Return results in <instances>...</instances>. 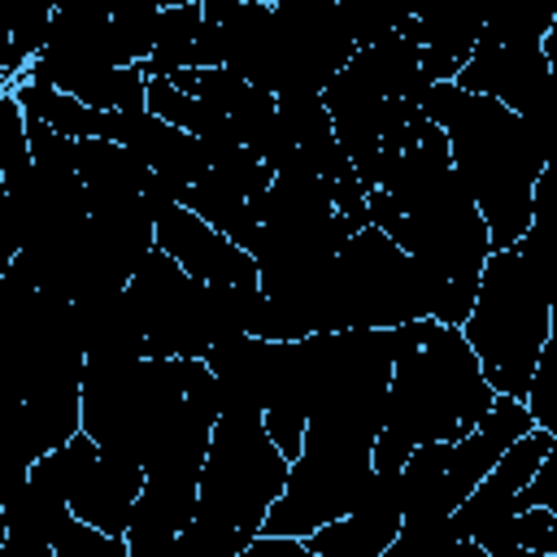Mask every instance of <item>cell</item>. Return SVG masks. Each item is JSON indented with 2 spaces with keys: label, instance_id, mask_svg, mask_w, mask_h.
I'll return each mask as SVG.
<instances>
[{
  "label": "cell",
  "instance_id": "12",
  "mask_svg": "<svg viewBox=\"0 0 557 557\" xmlns=\"http://www.w3.org/2000/svg\"><path fill=\"white\" fill-rule=\"evenodd\" d=\"M553 444H557V435L544 431V426L522 431V435L492 461V470L470 487V496L448 513L453 535H457V540H470L479 527H487V522H496V518H505V513H518L513 500H518V492L527 487L531 470L540 466V457H544Z\"/></svg>",
  "mask_w": 557,
  "mask_h": 557
},
{
  "label": "cell",
  "instance_id": "27",
  "mask_svg": "<svg viewBox=\"0 0 557 557\" xmlns=\"http://www.w3.org/2000/svg\"><path fill=\"white\" fill-rule=\"evenodd\" d=\"M331 205H335V213H339V218H344L352 231H361V226L370 222V209H366V187H361L357 170H348V174L331 178Z\"/></svg>",
  "mask_w": 557,
  "mask_h": 557
},
{
  "label": "cell",
  "instance_id": "9",
  "mask_svg": "<svg viewBox=\"0 0 557 557\" xmlns=\"http://www.w3.org/2000/svg\"><path fill=\"white\" fill-rule=\"evenodd\" d=\"M457 87L479 91L513 109L531 135L553 152V61L544 52V39H522V44H474L466 65L453 74Z\"/></svg>",
  "mask_w": 557,
  "mask_h": 557
},
{
  "label": "cell",
  "instance_id": "5",
  "mask_svg": "<svg viewBox=\"0 0 557 557\" xmlns=\"http://www.w3.org/2000/svg\"><path fill=\"white\" fill-rule=\"evenodd\" d=\"M461 335L474 348L487 387L522 400L535 357L553 335V287L518 257V248L487 252Z\"/></svg>",
  "mask_w": 557,
  "mask_h": 557
},
{
  "label": "cell",
  "instance_id": "10",
  "mask_svg": "<svg viewBox=\"0 0 557 557\" xmlns=\"http://www.w3.org/2000/svg\"><path fill=\"white\" fill-rule=\"evenodd\" d=\"M400 531V470H370L357 505L305 535L309 557H383Z\"/></svg>",
  "mask_w": 557,
  "mask_h": 557
},
{
  "label": "cell",
  "instance_id": "22",
  "mask_svg": "<svg viewBox=\"0 0 557 557\" xmlns=\"http://www.w3.org/2000/svg\"><path fill=\"white\" fill-rule=\"evenodd\" d=\"M144 87H148V74L139 70V61H131V65H109V70L78 78L70 87V96L91 104V109H139Z\"/></svg>",
  "mask_w": 557,
  "mask_h": 557
},
{
  "label": "cell",
  "instance_id": "19",
  "mask_svg": "<svg viewBox=\"0 0 557 557\" xmlns=\"http://www.w3.org/2000/svg\"><path fill=\"white\" fill-rule=\"evenodd\" d=\"M144 109L157 113V117H165V122H174V126H183V131H191L196 139H205V148H218V144L235 139L226 113H218L213 104H205V100L178 91V87H174L170 78H161V74L148 78V87H144Z\"/></svg>",
  "mask_w": 557,
  "mask_h": 557
},
{
  "label": "cell",
  "instance_id": "6",
  "mask_svg": "<svg viewBox=\"0 0 557 557\" xmlns=\"http://www.w3.org/2000/svg\"><path fill=\"white\" fill-rule=\"evenodd\" d=\"M440 313V283L379 226H361L335 252L326 283L318 331H352V326H400L413 318Z\"/></svg>",
  "mask_w": 557,
  "mask_h": 557
},
{
  "label": "cell",
  "instance_id": "32",
  "mask_svg": "<svg viewBox=\"0 0 557 557\" xmlns=\"http://www.w3.org/2000/svg\"><path fill=\"white\" fill-rule=\"evenodd\" d=\"M0 196H4V174H0Z\"/></svg>",
  "mask_w": 557,
  "mask_h": 557
},
{
  "label": "cell",
  "instance_id": "18",
  "mask_svg": "<svg viewBox=\"0 0 557 557\" xmlns=\"http://www.w3.org/2000/svg\"><path fill=\"white\" fill-rule=\"evenodd\" d=\"M470 540L483 548V557H518V553L553 557L557 553V509L527 505L518 513H505V518L479 527Z\"/></svg>",
  "mask_w": 557,
  "mask_h": 557
},
{
  "label": "cell",
  "instance_id": "15",
  "mask_svg": "<svg viewBox=\"0 0 557 557\" xmlns=\"http://www.w3.org/2000/svg\"><path fill=\"white\" fill-rule=\"evenodd\" d=\"M183 65H222V26L205 17L200 4H174L157 13V39L152 52L139 61V70L170 74Z\"/></svg>",
  "mask_w": 557,
  "mask_h": 557
},
{
  "label": "cell",
  "instance_id": "24",
  "mask_svg": "<svg viewBox=\"0 0 557 557\" xmlns=\"http://www.w3.org/2000/svg\"><path fill=\"white\" fill-rule=\"evenodd\" d=\"M522 405H527V413H531L535 426H544V431L557 435V339L553 335H548V344L535 357V370L527 379Z\"/></svg>",
  "mask_w": 557,
  "mask_h": 557
},
{
  "label": "cell",
  "instance_id": "11",
  "mask_svg": "<svg viewBox=\"0 0 557 557\" xmlns=\"http://www.w3.org/2000/svg\"><path fill=\"white\" fill-rule=\"evenodd\" d=\"M152 231H157V248L170 252L191 278H200L205 287H226V283H257V261L252 252H244L239 244H231L218 226H209L205 218H196L187 205H165L152 213Z\"/></svg>",
  "mask_w": 557,
  "mask_h": 557
},
{
  "label": "cell",
  "instance_id": "3",
  "mask_svg": "<svg viewBox=\"0 0 557 557\" xmlns=\"http://www.w3.org/2000/svg\"><path fill=\"white\" fill-rule=\"evenodd\" d=\"M418 113L444 131L453 170L483 213L492 248H513L531 226V191L535 178L553 165V152L513 109L492 96L466 91L453 78L431 83L418 100Z\"/></svg>",
  "mask_w": 557,
  "mask_h": 557
},
{
  "label": "cell",
  "instance_id": "8",
  "mask_svg": "<svg viewBox=\"0 0 557 557\" xmlns=\"http://www.w3.org/2000/svg\"><path fill=\"white\" fill-rule=\"evenodd\" d=\"M126 300L144 331V357H200L218 339L213 287L191 278L157 244L139 257L126 278Z\"/></svg>",
  "mask_w": 557,
  "mask_h": 557
},
{
  "label": "cell",
  "instance_id": "20",
  "mask_svg": "<svg viewBox=\"0 0 557 557\" xmlns=\"http://www.w3.org/2000/svg\"><path fill=\"white\" fill-rule=\"evenodd\" d=\"M74 165L87 191H139L144 196L148 165L113 139H100V135L74 139Z\"/></svg>",
  "mask_w": 557,
  "mask_h": 557
},
{
  "label": "cell",
  "instance_id": "16",
  "mask_svg": "<svg viewBox=\"0 0 557 557\" xmlns=\"http://www.w3.org/2000/svg\"><path fill=\"white\" fill-rule=\"evenodd\" d=\"M222 65L252 87L274 91V9L270 0H239L222 22Z\"/></svg>",
  "mask_w": 557,
  "mask_h": 557
},
{
  "label": "cell",
  "instance_id": "1",
  "mask_svg": "<svg viewBox=\"0 0 557 557\" xmlns=\"http://www.w3.org/2000/svg\"><path fill=\"white\" fill-rule=\"evenodd\" d=\"M366 209H370V226H379L392 244H400L440 283L435 322L461 326V318L474 305V287L492 252V235L461 174L453 170L444 131L431 117L422 113L409 117L400 157L383 178V187L366 191Z\"/></svg>",
  "mask_w": 557,
  "mask_h": 557
},
{
  "label": "cell",
  "instance_id": "7",
  "mask_svg": "<svg viewBox=\"0 0 557 557\" xmlns=\"http://www.w3.org/2000/svg\"><path fill=\"white\" fill-rule=\"evenodd\" d=\"M287 457L265 435L261 413L248 409H218L213 435L196 474V513L222 531L252 540L265 522V509L287 483Z\"/></svg>",
  "mask_w": 557,
  "mask_h": 557
},
{
  "label": "cell",
  "instance_id": "25",
  "mask_svg": "<svg viewBox=\"0 0 557 557\" xmlns=\"http://www.w3.org/2000/svg\"><path fill=\"white\" fill-rule=\"evenodd\" d=\"M52 0H17L13 9V30H9V44H13V61H17V74L26 70L30 57L44 52L48 44V30H52Z\"/></svg>",
  "mask_w": 557,
  "mask_h": 557
},
{
  "label": "cell",
  "instance_id": "23",
  "mask_svg": "<svg viewBox=\"0 0 557 557\" xmlns=\"http://www.w3.org/2000/svg\"><path fill=\"white\" fill-rule=\"evenodd\" d=\"M109 4V22L117 30V44L131 61H144L152 52L157 39V4L152 0H104Z\"/></svg>",
  "mask_w": 557,
  "mask_h": 557
},
{
  "label": "cell",
  "instance_id": "28",
  "mask_svg": "<svg viewBox=\"0 0 557 557\" xmlns=\"http://www.w3.org/2000/svg\"><path fill=\"white\" fill-rule=\"evenodd\" d=\"M22 244H26V218H22V205L4 191L0 196V274L9 270V261L17 257Z\"/></svg>",
  "mask_w": 557,
  "mask_h": 557
},
{
  "label": "cell",
  "instance_id": "31",
  "mask_svg": "<svg viewBox=\"0 0 557 557\" xmlns=\"http://www.w3.org/2000/svg\"><path fill=\"white\" fill-rule=\"evenodd\" d=\"M0 544H4V500H0Z\"/></svg>",
  "mask_w": 557,
  "mask_h": 557
},
{
  "label": "cell",
  "instance_id": "17",
  "mask_svg": "<svg viewBox=\"0 0 557 557\" xmlns=\"http://www.w3.org/2000/svg\"><path fill=\"white\" fill-rule=\"evenodd\" d=\"M178 205H187L196 218H205L209 226H218L231 244H239L244 252L252 248L257 231H261V200H248L244 191H235L231 183H222L218 174H205L196 183L183 187Z\"/></svg>",
  "mask_w": 557,
  "mask_h": 557
},
{
  "label": "cell",
  "instance_id": "26",
  "mask_svg": "<svg viewBox=\"0 0 557 557\" xmlns=\"http://www.w3.org/2000/svg\"><path fill=\"white\" fill-rule=\"evenodd\" d=\"M30 170V148H26V113L13 96V87L0 83V174L4 183Z\"/></svg>",
  "mask_w": 557,
  "mask_h": 557
},
{
  "label": "cell",
  "instance_id": "21",
  "mask_svg": "<svg viewBox=\"0 0 557 557\" xmlns=\"http://www.w3.org/2000/svg\"><path fill=\"white\" fill-rule=\"evenodd\" d=\"M483 30V44H522L544 39L557 26V0H470Z\"/></svg>",
  "mask_w": 557,
  "mask_h": 557
},
{
  "label": "cell",
  "instance_id": "13",
  "mask_svg": "<svg viewBox=\"0 0 557 557\" xmlns=\"http://www.w3.org/2000/svg\"><path fill=\"white\" fill-rule=\"evenodd\" d=\"M139 487H144V466L139 461L109 457V453L96 448L74 470V479L65 487V505H70L74 518H83V522H91L109 535H122L126 522H131V505H135Z\"/></svg>",
  "mask_w": 557,
  "mask_h": 557
},
{
  "label": "cell",
  "instance_id": "30",
  "mask_svg": "<svg viewBox=\"0 0 557 557\" xmlns=\"http://www.w3.org/2000/svg\"><path fill=\"white\" fill-rule=\"evenodd\" d=\"M157 9H174V4H200V0H152Z\"/></svg>",
  "mask_w": 557,
  "mask_h": 557
},
{
  "label": "cell",
  "instance_id": "14",
  "mask_svg": "<svg viewBox=\"0 0 557 557\" xmlns=\"http://www.w3.org/2000/svg\"><path fill=\"white\" fill-rule=\"evenodd\" d=\"M196 513V483H174V479H144L131 522H126V553L131 557H170L178 531Z\"/></svg>",
  "mask_w": 557,
  "mask_h": 557
},
{
  "label": "cell",
  "instance_id": "29",
  "mask_svg": "<svg viewBox=\"0 0 557 557\" xmlns=\"http://www.w3.org/2000/svg\"><path fill=\"white\" fill-rule=\"evenodd\" d=\"M366 4H370V9H374V13L396 30L400 22H409V17H413V4H418V0H366Z\"/></svg>",
  "mask_w": 557,
  "mask_h": 557
},
{
  "label": "cell",
  "instance_id": "4",
  "mask_svg": "<svg viewBox=\"0 0 557 557\" xmlns=\"http://www.w3.org/2000/svg\"><path fill=\"white\" fill-rule=\"evenodd\" d=\"M531 426L535 422L518 396H492L487 413L466 435L418 444L400 461V531L383 557L448 553V544L457 540L448 513L470 496V487L492 470V461Z\"/></svg>",
  "mask_w": 557,
  "mask_h": 557
},
{
  "label": "cell",
  "instance_id": "2",
  "mask_svg": "<svg viewBox=\"0 0 557 557\" xmlns=\"http://www.w3.org/2000/svg\"><path fill=\"white\" fill-rule=\"evenodd\" d=\"M492 387L461 326L413 318L392 326V379L387 413L374 435L370 466L400 470V461L431 440L466 435L492 405Z\"/></svg>",
  "mask_w": 557,
  "mask_h": 557
}]
</instances>
